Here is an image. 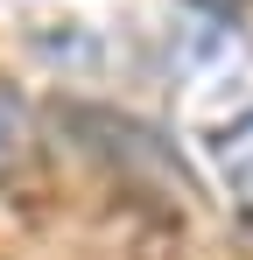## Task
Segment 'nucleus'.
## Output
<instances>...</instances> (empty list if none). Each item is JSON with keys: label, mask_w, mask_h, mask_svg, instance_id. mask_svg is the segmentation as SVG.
<instances>
[{"label": "nucleus", "mask_w": 253, "mask_h": 260, "mask_svg": "<svg viewBox=\"0 0 253 260\" xmlns=\"http://www.w3.org/2000/svg\"><path fill=\"white\" fill-rule=\"evenodd\" d=\"M176 99L190 113V127H204L211 141L253 120V49L225 28L190 14V28L176 36Z\"/></svg>", "instance_id": "nucleus-1"}, {"label": "nucleus", "mask_w": 253, "mask_h": 260, "mask_svg": "<svg viewBox=\"0 0 253 260\" xmlns=\"http://www.w3.org/2000/svg\"><path fill=\"white\" fill-rule=\"evenodd\" d=\"M211 148H218V176H225L232 204L253 218V120H246V127H232V134H218Z\"/></svg>", "instance_id": "nucleus-2"}, {"label": "nucleus", "mask_w": 253, "mask_h": 260, "mask_svg": "<svg viewBox=\"0 0 253 260\" xmlns=\"http://www.w3.org/2000/svg\"><path fill=\"white\" fill-rule=\"evenodd\" d=\"M14 148H21V106H14V99L0 91V162H7Z\"/></svg>", "instance_id": "nucleus-3"}, {"label": "nucleus", "mask_w": 253, "mask_h": 260, "mask_svg": "<svg viewBox=\"0 0 253 260\" xmlns=\"http://www.w3.org/2000/svg\"><path fill=\"white\" fill-rule=\"evenodd\" d=\"M183 7H190V14H204V21H232L246 0H183Z\"/></svg>", "instance_id": "nucleus-4"}]
</instances>
